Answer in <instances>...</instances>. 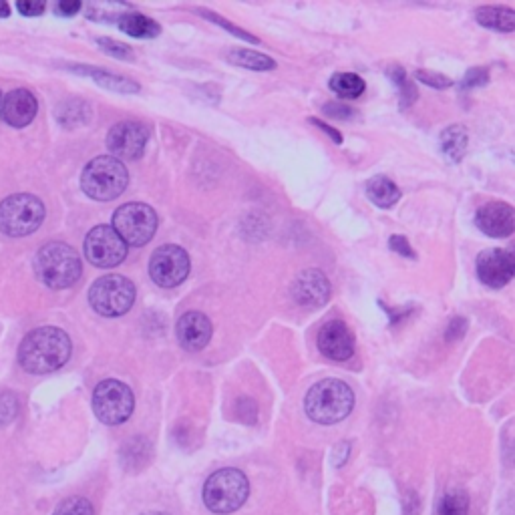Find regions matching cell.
Wrapping results in <instances>:
<instances>
[{
	"label": "cell",
	"mask_w": 515,
	"mask_h": 515,
	"mask_svg": "<svg viewBox=\"0 0 515 515\" xmlns=\"http://www.w3.org/2000/svg\"><path fill=\"white\" fill-rule=\"evenodd\" d=\"M250 495L248 477L240 469H220L204 485V503L210 511L228 515L240 509Z\"/></svg>",
	"instance_id": "cell-5"
},
{
	"label": "cell",
	"mask_w": 515,
	"mask_h": 515,
	"mask_svg": "<svg viewBox=\"0 0 515 515\" xmlns=\"http://www.w3.org/2000/svg\"><path fill=\"white\" fill-rule=\"evenodd\" d=\"M85 258L97 268H115L127 258V244L111 226H97L85 238Z\"/></svg>",
	"instance_id": "cell-11"
},
{
	"label": "cell",
	"mask_w": 515,
	"mask_h": 515,
	"mask_svg": "<svg viewBox=\"0 0 515 515\" xmlns=\"http://www.w3.org/2000/svg\"><path fill=\"white\" fill-rule=\"evenodd\" d=\"M355 407V393L353 389L338 379H324L316 383L306 399L304 411L308 419L318 425H334L342 419H347Z\"/></svg>",
	"instance_id": "cell-2"
},
{
	"label": "cell",
	"mask_w": 515,
	"mask_h": 515,
	"mask_svg": "<svg viewBox=\"0 0 515 515\" xmlns=\"http://www.w3.org/2000/svg\"><path fill=\"white\" fill-rule=\"evenodd\" d=\"M97 45L101 47L103 53H107L115 59L133 61V51L125 43H119V41H113V39H97Z\"/></svg>",
	"instance_id": "cell-32"
},
{
	"label": "cell",
	"mask_w": 515,
	"mask_h": 515,
	"mask_svg": "<svg viewBox=\"0 0 515 515\" xmlns=\"http://www.w3.org/2000/svg\"><path fill=\"white\" fill-rule=\"evenodd\" d=\"M475 21L499 33H511L515 29V13L507 7H481L475 11Z\"/></svg>",
	"instance_id": "cell-20"
},
{
	"label": "cell",
	"mask_w": 515,
	"mask_h": 515,
	"mask_svg": "<svg viewBox=\"0 0 515 515\" xmlns=\"http://www.w3.org/2000/svg\"><path fill=\"white\" fill-rule=\"evenodd\" d=\"M81 11V3L79 0H63V3H59L55 7V13L59 17H75L77 13Z\"/></svg>",
	"instance_id": "cell-39"
},
{
	"label": "cell",
	"mask_w": 515,
	"mask_h": 515,
	"mask_svg": "<svg viewBox=\"0 0 515 515\" xmlns=\"http://www.w3.org/2000/svg\"><path fill=\"white\" fill-rule=\"evenodd\" d=\"M489 81V71L487 69H471L461 81V89H473V87H483Z\"/></svg>",
	"instance_id": "cell-34"
},
{
	"label": "cell",
	"mask_w": 515,
	"mask_h": 515,
	"mask_svg": "<svg viewBox=\"0 0 515 515\" xmlns=\"http://www.w3.org/2000/svg\"><path fill=\"white\" fill-rule=\"evenodd\" d=\"M198 13H200V15H204V19H208V21L216 23L218 27H222V29L230 31L234 37H238V39H242V41H248V43H252V45H260V39H256V37H254V35H250L248 31H244V29H240V27H236V25L228 23V21H226V19H222L220 15H216V13H212V11H206V9H198Z\"/></svg>",
	"instance_id": "cell-30"
},
{
	"label": "cell",
	"mask_w": 515,
	"mask_h": 515,
	"mask_svg": "<svg viewBox=\"0 0 515 515\" xmlns=\"http://www.w3.org/2000/svg\"><path fill=\"white\" fill-rule=\"evenodd\" d=\"M71 71L75 73H81V75H87L91 77L97 85L109 89V91H115V93H125V95H131V93H139V85L127 77H121V75H115V73H109V71H103V69H93V67H71Z\"/></svg>",
	"instance_id": "cell-19"
},
{
	"label": "cell",
	"mask_w": 515,
	"mask_h": 515,
	"mask_svg": "<svg viewBox=\"0 0 515 515\" xmlns=\"http://www.w3.org/2000/svg\"><path fill=\"white\" fill-rule=\"evenodd\" d=\"M143 449H145V443H143V445H141V449H137V451H143ZM125 455H131V457H137V453H135V451H127V449H123V457H125ZM147 457H149V451H145V453H141V463H147V461H149V459H147Z\"/></svg>",
	"instance_id": "cell-41"
},
{
	"label": "cell",
	"mask_w": 515,
	"mask_h": 515,
	"mask_svg": "<svg viewBox=\"0 0 515 515\" xmlns=\"http://www.w3.org/2000/svg\"><path fill=\"white\" fill-rule=\"evenodd\" d=\"M117 25L125 35L135 37V39H155L161 33L159 23H155L153 19H149L145 15H139V13L121 15Z\"/></svg>",
	"instance_id": "cell-22"
},
{
	"label": "cell",
	"mask_w": 515,
	"mask_h": 515,
	"mask_svg": "<svg viewBox=\"0 0 515 515\" xmlns=\"http://www.w3.org/2000/svg\"><path fill=\"white\" fill-rule=\"evenodd\" d=\"M212 332H214V326L210 318L196 310L186 312L176 326V336L180 340V345L190 353H198L206 349L212 338Z\"/></svg>",
	"instance_id": "cell-16"
},
{
	"label": "cell",
	"mask_w": 515,
	"mask_h": 515,
	"mask_svg": "<svg viewBox=\"0 0 515 515\" xmlns=\"http://www.w3.org/2000/svg\"><path fill=\"white\" fill-rule=\"evenodd\" d=\"M135 409L133 391L115 379H107L97 385L93 393V411L97 419L105 425H121L125 423Z\"/></svg>",
	"instance_id": "cell-9"
},
{
	"label": "cell",
	"mask_w": 515,
	"mask_h": 515,
	"mask_svg": "<svg viewBox=\"0 0 515 515\" xmlns=\"http://www.w3.org/2000/svg\"><path fill=\"white\" fill-rule=\"evenodd\" d=\"M515 274V260L509 250L489 248L477 256V276L489 288H503Z\"/></svg>",
	"instance_id": "cell-14"
},
{
	"label": "cell",
	"mask_w": 515,
	"mask_h": 515,
	"mask_svg": "<svg viewBox=\"0 0 515 515\" xmlns=\"http://www.w3.org/2000/svg\"><path fill=\"white\" fill-rule=\"evenodd\" d=\"M45 222V204L33 194H15L0 202V232L9 238L31 236Z\"/></svg>",
	"instance_id": "cell-6"
},
{
	"label": "cell",
	"mask_w": 515,
	"mask_h": 515,
	"mask_svg": "<svg viewBox=\"0 0 515 515\" xmlns=\"http://www.w3.org/2000/svg\"><path fill=\"white\" fill-rule=\"evenodd\" d=\"M53 515H95V509L85 497H69L57 505Z\"/></svg>",
	"instance_id": "cell-29"
},
{
	"label": "cell",
	"mask_w": 515,
	"mask_h": 515,
	"mask_svg": "<svg viewBox=\"0 0 515 515\" xmlns=\"http://www.w3.org/2000/svg\"><path fill=\"white\" fill-rule=\"evenodd\" d=\"M310 123H312V125H316V127H318L320 131H324L326 135H330V139H332L336 145H340V143H342V135H340V131L332 129L330 125H326V123H322L320 119H314V117L310 119Z\"/></svg>",
	"instance_id": "cell-40"
},
{
	"label": "cell",
	"mask_w": 515,
	"mask_h": 515,
	"mask_svg": "<svg viewBox=\"0 0 515 515\" xmlns=\"http://www.w3.org/2000/svg\"><path fill=\"white\" fill-rule=\"evenodd\" d=\"M389 246H391L393 252L405 256V258H409V260H415V250L411 248V244H409L407 238H403V236H391Z\"/></svg>",
	"instance_id": "cell-36"
},
{
	"label": "cell",
	"mask_w": 515,
	"mask_h": 515,
	"mask_svg": "<svg viewBox=\"0 0 515 515\" xmlns=\"http://www.w3.org/2000/svg\"><path fill=\"white\" fill-rule=\"evenodd\" d=\"M417 79L429 87L435 89H447L453 85V81L441 73H431V71H417Z\"/></svg>",
	"instance_id": "cell-33"
},
{
	"label": "cell",
	"mask_w": 515,
	"mask_h": 515,
	"mask_svg": "<svg viewBox=\"0 0 515 515\" xmlns=\"http://www.w3.org/2000/svg\"><path fill=\"white\" fill-rule=\"evenodd\" d=\"M467 326H469V324H467V320H465V318H461V316H457V318L449 320L447 330H445V338H447V342L463 338V334L467 332Z\"/></svg>",
	"instance_id": "cell-35"
},
{
	"label": "cell",
	"mask_w": 515,
	"mask_h": 515,
	"mask_svg": "<svg viewBox=\"0 0 515 515\" xmlns=\"http://www.w3.org/2000/svg\"><path fill=\"white\" fill-rule=\"evenodd\" d=\"M129 184V171L123 161L101 155L89 161L81 174V190L97 202H111L119 198Z\"/></svg>",
	"instance_id": "cell-4"
},
{
	"label": "cell",
	"mask_w": 515,
	"mask_h": 515,
	"mask_svg": "<svg viewBox=\"0 0 515 515\" xmlns=\"http://www.w3.org/2000/svg\"><path fill=\"white\" fill-rule=\"evenodd\" d=\"M475 224L491 238H507L515 230V214L505 202H489L477 210Z\"/></svg>",
	"instance_id": "cell-18"
},
{
	"label": "cell",
	"mask_w": 515,
	"mask_h": 515,
	"mask_svg": "<svg viewBox=\"0 0 515 515\" xmlns=\"http://www.w3.org/2000/svg\"><path fill=\"white\" fill-rule=\"evenodd\" d=\"M190 274V256L182 246L165 244L157 248L149 262V276L159 288H176Z\"/></svg>",
	"instance_id": "cell-10"
},
{
	"label": "cell",
	"mask_w": 515,
	"mask_h": 515,
	"mask_svg": "<svg viewBox=\"0 0 515 515\" xmlns=\"http://www.w3.org/2000/svg\"><path fill=\"white\" fill-rule=\"evenodd\" d=\"M367 196L379 208H391L401 200V190L385 176H377L367 184Z\"/></svg>",
	"instance_id": "cell-23"
},
{
	"label": "cell",
	"mask_w": 515,
	"mask_h": 515,
	"mask_svg": "<svg viewBox=\"0 0 515 515\" xmlns=\"http://www.w3.org/2000/svg\"><path fill=\"white\" fill-rule=\"evenodd\" d=\"M35 272L39 280L53 288L63 290L79 282L83 264L75 248L65 242H49L35 256Z\"/></svg>",
	"instance_id": "cell-3"
},
{
	"label": "cell",
	"mask_w": 515,
	"mask_h": 515,
	"mask_svg": "<svg viewBox=\"0 0 515 515\" xmlns=\"http://www.w3.org/2000/svg\"><path fill=\"white\" fill-rule=\"evenodd\" d=\"M119 238L127 244V246H145L147 242H151V238L157 232V214L153 212V208L133 202V204H125L121 206L115 214H113V226H111Z\"/></svg>",
	"instance_id": "cell-8"
},
{
	"label": "cell",
	"mask_w": 515,
	"mask_h": 515,
	"mask_svg": "<svg viewBox=\"0 0 515 515\" xmlns=\"http://www.w3.org/2000/svg\"><path fill=\"white\" fill-rule=\"evenodd\" d=\"M330 89L340 99H357L365 93V81L355 73H336L330 79Z\"/></svg>",
	"instance_id": "cell-25"
},
{
	"label": "cell",
	"mask_w": 515,
	"mask_h": 515,
	"mask_svg": "<svg viewBox=\"0 0 515 515\" xmlns=\"http://www.w3.org/2000/svg\"><path fill=\"white\" fill-rule=\"evenodd\" d=\"M135 302V284L119 274H109L89 288V304L101 316L115 318L131 310Z\"/></svg>",
	"instance_id": "cell-7"
},
{
	"label": "cell",
	"mask_w": 515,
	"mask_h": 515,
	"mask_svg": "<svg viewBox=\"0 0 515 515\" xmlns=\"http://www.w3.org/2000/svg\"><path fill=\"white\" fill-rule=\"evenodd\" d=\"M141 515H169L165 511H147V513H141Z\"/></svg>",
	"instance_id": "cell-43"
},
{
	"label": "cell",
	"mask_w": 515,
	"mask_h": 515,
	"mask_svg": "<svg viewBox=\"0 0 515 515\" xmlns=\"http://www.w3.org/2000/svg\"><path fill=\"white\" fill-rule=\"evenodd\" d=\"M73 345L65 330L57 326H43L31 330L19 347V365L29 375H47L71 359Z\"/></svg>",
	"instance_id": "cell-1"
},
{
	"label": "cell",
	"mask_w": 515,
	"mask_h": 515,
	"mask_svg": "<svg viewBox=\"0 0 515 515\" xmlns=\"http://www.w3.org/2000/svg\"><path fill=\"white\" fill-rule=\"evenodd\" d=\"M0 103H3V93H0Z\"/></svg>",
	"instance_id": "cell-44"
},
{
	"label": "cell",
	"mask_w": 515,
	"mask_h": 515,
	"mask_svg": "<svg viewBox=\"0 0 515 515\" xmlns=\"http://www.w3.org/2000/svg\"><path fill=\"white\" fill-rule=\"evenodd\" d=\"M11 17V7L7 3H0V19Z\"/></svg>",
	"instance_id": "cell-42"
},
{
	"label": "cell",
	"mask_w": 515,
	"mask_h": 515,
	"mask_svg": "<svg viewBox=\"0 0 515 515\" xmlns=\"http://www.w3.org/2000/svg\"><path fill=\"white\" fill-rule=\"evenodd\" d=\"M228 61L232 65L252 69V71H272L276 69V61L270 59L268 55L256 53V51H246V49H234L228 53Z\"/></svg>",
	"instance_id": "cell-24"
},
{
	"label": "cell",
	"mask_w": 515,
	"mask_h": 515,
	"mask_svg": "<svg viewBox=\"0 0 515 515\" xmlns=\"http://www.w3.org/2000/svg\"><path fill=\"white\" fill-rule=\"evenodd\" d=\"M149 129L141 121H121L107 133V147L115 159L135 161L145 153Z\"/></svg>",
	"instance_id": "cell-12"
},
{
	"label": "cell",
	"mask_w": 515,
	"mask_h": 515,
	"mask_svg": "<svg viewBox=\"0 0 515 515\" xmlns=\"http://www.w3.org/2000/svg\"><path fill=\"white\" fill-rule=\"evenodd\" d=\"M89 113H91V111H89L87 103L73 99V101L63 103V105L57 109V119H59V123L65 125V127H75V125H79V123H85V121L89 119Z\"/></svg>",
	"instance_id": "cell-26"
},
{
	"label": "cell",
	"mask_w": 515,
	"mask_h": 515,
	"mask_svg": "<svg viewBox=\"0 0 515 515\" xmlns=\"http://www.w3.org/2000/svg\"><path fill=\"white\" fill-rule=\"evenodd\" d=\"M19 413V401L13 393H0V427L15 421Z\"/></svg>",
	"instance_id": "cell-31"
},
{
	"label": "cell",
	"mask_w": 515,
	"mask_h": 515,
	"mask_svg": "<svg viewBox=\"0 0 515 515\" xmlns=\"http://www.w3.org/2000/svg\"><path fill=\"white\" fill-rule=\"evenodd\" d=\"M39 111V101L29 89H15L0 103V117L11 127H27L33 123Z\"/></svg>",
	"instance_id": "cell-17"
},
{
	"label": "cell",
	"mask_w": 515,
	"mask_h": 515,
	"mask_svg": "<svg viewBox=\"0 0 515 515\" xmlns=\"http://www.w3.org/2000/svg\"><path fill=\"white\" fill-rule=\"evenodd\" d=\"M393 83L399 87L401 91V109H409L415 101H417V89L413 85V81L407 79V73L401 67H393L389 71Z\"/></svg>",
	"instance_id": "cell-28"
},
{
	"label": "cell",
	"mask_w": 515,
	"mask_h": 515,
	"mask_svg": "<svg viewBox=\"0 0 515 515\" xmlns=\"http://www.w3.org/2000/svg\"><path fill=\"white\" fill-rule=\"evenodd\" d=\"M290 292L300 306L320 308L330 298V282L320 270H304L294 278Z\"/></svg>",
	"instance_id": "cell-15"
},
{
	"label": "cell",
	"mask_w": 515,
	"mask_h": 515,
	"mask_svg": "<svg viewBox=\"0 0 515 515\" xmlns=\"http://www.w3.org/2000/svg\"><path fill=\"white\" fill-rule=\"evenodd\" d=\"M318 351L336 363L355 355V334L342 320H328L318 332Z\"/></svg>",
	"instance_id": "cell-13"
},
{
	"label": "cell",
	"mask_w": 515,
	"mask_h": 515,
	"mask_svg": "<svg viewBox=\"0 0 515 515\" xmlns=\"http://www.w3.org/2000/svg\"><path fill=\"white\" fill-rule=\"evenodd\" d=\"M437 515H469V497L465 491H451L441 497Z\"/></svg>",
	"instance_id": "cell-27"
},
{
	"label": "cell",
	"mask_w": 515,
	"mask_h": 515,
	"mask_svg": "<svg viewBox=\"0 0 515 515\" xmlns=\"http://www.w3.org/2000/svg\"><path fill=\"white\" fill-rule=\"evenodd\" d=\"M322 111H324L328 117H334V119H351L353 113H355L351 107L338 105V103H328V105H324Z\"/></svg>",
	"instance_id": "cell-38"
},
{
	"label": "cell",
	"mask_w": 515,
	"mask_h": 515,
	"mask_svg": "<svg viewBox=\"0 0 515 515\" xmlns=\"http://www.w3.org/2000/svg\"><path fill=\"white\" fill-rule=\"evenodd\" d=\"M439 143H441V151L443 155L453 161V163H459L465 153H467V143H469V135L465 131L463 125H451L447 129H443L441 137H439Z\"/></svg>",
	"instance_id": "cell-21"
},
{
	"label": "cell",
	"mask_w": 515,
	"mask_h": 515,
	"mask_svg": "<svg viewBox=\"0 0 515 515\" xmlns=\"http://www.w3.org/2000/svg\"><path fill=\"white\" fill-rule=\"evenodd\" d=\"M45 3H33V0H25V3H17V11L23 17H41L45 13Z\"/></svg>",
	"instance_id": "cell-37"
}]
</instances>
